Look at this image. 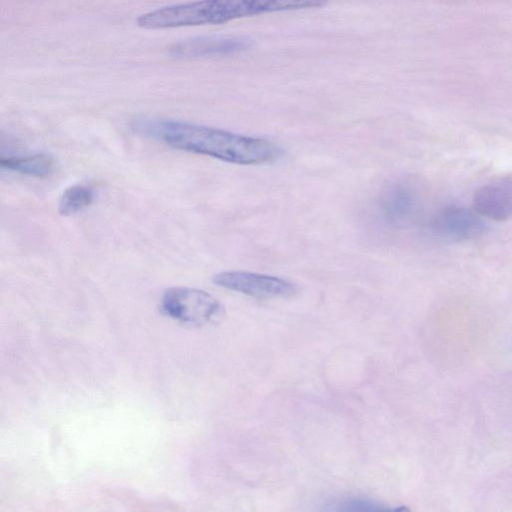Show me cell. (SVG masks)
Here are the masks:
<instances>
[{
	"label": "cell",
	"instance_id": "obj_9",
	"mask_svg": "<svg viewBox=\"0 0 512 512\" xmlns=\"http://www.w3.org/2000/svg\"><path fill=\"white\" fill-rule=\"evenodd\" d=\"M1 166L33 177H46L54 171L55 161L46 154L2 158Z\"/></svg>",
	"mask_w": 512,
	"mask_h": 512
},
{
	"label": "cell",
	"instance_id": "obj_6",
	"mask_svg": "<svg viewBox=\"0 0 512 512\" xmlns=\"http://www.w3.org/2000/svg\"><path fill=\"white\" fill-rule=\"evenodd\" d=\"M429 229L441 237L454 241L472 239L482 234L485 225L473 209L447 206L435 212L428 222Z\"/></svg>",
	"mask_w": 512,
	"mask_h": 512
},
{
	"label": "cell",
	"instance_id": "obj_2",
	"mask_svg": "<svg viewBox=\"0 0 512 512\" xmlns=\"http://www.w3.org/2000/svg\"><path fill=\"white\" fill-rule=\"evenodd\" d=\"M328 0H195L141 14L136 24L147 30L218 25L264 13L321 7Z\"/></svg>",
	"mask_w": 512,
	"mask_h": 512
},
{
	"label": "cell",
	"instance_id": "obj_3",
	"mask_svg": "<svg viewBox=\"0 0 512 512\" xmlns=\"http://www.w3.org/2000/svg\"><path fill=\"white\" fill-rule=\"evenodd\" d=\"M161 310L181 323L202 327L213 324L224 315L222 303L210 293L190 287H172L161 298Z\"/></svg>",
	"mask_w": 512,
	"mask_h": 512
},
{
	"label": "cell",
	"instance_id": "obj_1",
	"mask_svg": "<svg viewBox=\"0 0 512 512\" xmlns=\"http://www.w3.org/2000/svg\"><path fill=\"white\" fill-rule=\"evenodd\" d=\"M140 132L179 150L205 155L239 165H259L278 160L281 147L266 139L241 135L193 123L143 119Z\"/></svg>",
	"mask_w": 512,
	"mask_h": 512
},
{
	"label": "cell",
	"instance_id": "obj_4",
	"mask_svg": "<svg viewBox=\"0 0 512 512\" xmlns=\"http://www.w3.org/2000/svg\"><path fill=\"white\" fill-rule=\"evenodd\" d=\"M217 286L261 299L295 295L298 287L283 278L247 271H223L213 276Z\"/></svg>",
	"mask_w": 512,
	"mask_h": 512
},
{
	"label": "cell",
	"instance_id": "obj_8",
	"mask_svg": "<svg viewBox=\"0 0 512 512\" xmlns=\"http://www.w3.org/2000/svg\"><path fill=\"white\" fill-rule=\"evenodd\" d=\"M250 45L249 40L241 37H196L174 43L168 53L175 58H199L241 52Z\"/></svg>",
	"mask_w": 512,
	"mask_h": 512
},
{
	"label": "cell",
	"instance_id": "obj_7",
	"mask_svg": "<svg viewBox=\"0 0 512 512\" xmlns=\"http://www.w3.org/2000/svg\"><path fill=\"white\" fill-rule=\"evenodd\" d=\"M418 203L417 192L408 183L392 184L380 193L375 202L377 220L386 227L404 225L414 215Z\"/></svg>",
	"mask_w": 512,
	"mask_h": 512
},
{
	"label": "cell",
	"instance_id": "obj_10",
	"mask_svg": "<svg viewBox=\"0 0 512 512\" xmlns=\"http://www.w3.org/2000/svg\"><path fill=\"white\" fill-rule=\"evenodd\" d=\"M94 190L86 185L76 184L62 193L58 211L63 216H70L88 207L94 200Z\"/></svg>",
	"mask_w": 512,
	"mask_h": 512
},
{
	"label": "cell",
	"instance_id": "obj_11",
	"mask_svg": "<svg viewBox=\"0 0 512 512\" xmlns=\"http://www.w3.org/2000/svg\"><path fill=\"white\" fill-rule=\"evenodd\" d=\"M338 505L336 510L342 511H383L388 509L383 504L366 498H351Z\"/></svg>",
	"mask_w": 512,
	"mask_h": 512
},
{
	"label": "cell",
	"instance_id": "obj_5",
	"mask_svg": "<svg viewBox=\"0 0 512 512\" xmlns=\"http://www.w3.org/2000/svg\"><path fill=\"white\" fill-rule=\"evenodd\" d=\"M473 209L496 222L512 218V172L499 175L479 186L472 199Z\"/></svg>",
	"mask_w": 512,
	"mask_h": 512
}]
</instances>
